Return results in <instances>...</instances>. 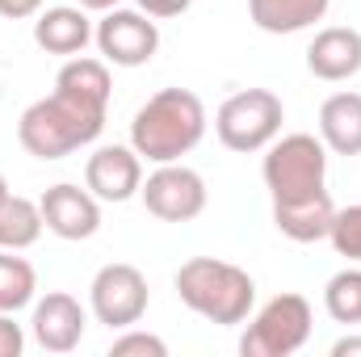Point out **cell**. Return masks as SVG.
I'll return each instance as SVG.
<instances>
[{
	"mask_svg": "<svg viewBox=\"0 0 361 357\" xmlns=\"http://www.w3.org/2000/svg\"><path fill=\"white\" fill-rule=\"evenodd\" d=\"M105 109L89 97H76L68 89H55L51 97L34 101L21 122H17V139L30 156L38 160H63L80 147H89L92 139L105 131Z\"/></svg>",
	"mask_w": 361,
	"mask_h": 357,
	"instance_id": "obj_1",
	"label": "cell"
},
{
	"mask_svg": "<svg viewBox=\"0 0 361 357\" xmlns=\"http://www.w3.org/2000/svg\"><path fill=\"white\" fill-rule=\"evenodd\" d=\"M206 105L189 89H160L130 118V147L152 164H173L206 139Z\"/></svg>",
	"mask_w": 361,
	"mask_h": 357,
	"instance_id": "obj_2",
	"label": "cell"
},
{
	"mask_svg": "<svg viewBox=\"0 0 361 357\" xmlns=\"http://www.w3.org/2000/svg\"><path fill=\"white\" fill-rule=\"evenodd\" d=\"M177 298L210 324H244L248 311L257 307V282L252 273L231 261L214 257H193L177 269Z\"/></svg>",
	"mask_w": 361,
	"mask_h": 357,
	"instance_id": "obj_3",
	"label": "cell"
},
{
	"mask_svg": "<svg viewBox=\"0 0 361 357\" xmlns=\"http://www.w3.org/2000/svg\"><path fill=\"white\" fill-rule=\"evenodd\" d=\"M261 177H265L273 206L307 202V198L328 193V147H324V139H315L307 131L273 139L265 147Z\"/></svg>",
	"mask_w": 361,
	"mask_h": 357,
	"instance_id": "obj_4",
	"label": "cell"
},
{
	"mask_svg": "<svg viewBox=\"0 0 361 357\" xmlns=\"http://www.w3.org/2000/svg\"><path fill=\"white\" fill-rule=\"evenodd\" d=\"M281 122H286V105L281 97L269 89H240L231 92L219 114H214V135L227 152H265L273 139L281 135Z\"/></svg>",
	"mask_w": 361,
	"mask_h": 357,
	"instance_id": "obj_5",
	"label": "cell"
},
{
	"mask_svg": "<svg viewBox=\"0 0 361 357\" xmlns=\"http://www.w3.org/2000/svg\"><path fill=\"white\" fill-rule=\"evenodd\" d=\"M311 324H315L311 320V303L302 294H277V298H269L252 315L248 332L240 337V353L244 357H290L307 345Z\"/></svg>",
	"mask_w": 361,
	"mask_h": 357,
	"instance_id": "obj_6",
	"label": "cell"
},
{
	"mask_svg": "<svg viewBox=\"0 0 361 357\" xmlns=\"http://www.w3.org/2000/svg\"><path fill=\"white\" fill-rule=\"evenodd\" d=\"M147 303H152V290H147V277L126 261H114V265H101L97 277L89 286V307L97 315V324L105 328H135L143 315H147Z\"/></svg>",
	"mask_w": 361,
	"mask_h": 357,
	"instance_id": "obj_7",
	"label": "cell"
},
{
	"mask_svg": "<svg viewBox=\"0 0 361 357\" xmlns=\"http://www.w3.org/2000/svg\"><path fill=\"white\" fill-rule=\"evenodd\" d=\"M92 42L105 55V63H114V68H143L160 51V30H156V21L143 8L139 13L135 8H109V13H101V21L92 30Z\"/></svg>",
	"mask_w": 361,
	"mask_h": 357,
	"instance_id": "obj_8",
	"label": "cell"
},
{
	"mask_svg": "<svg viewBox=\"0 0 361 357\" xmlns=\"http://www.w3.org/2000/svg\"><path fill=\"white\" fill-rule=\"evenodd\" d=\"M139 198H143L147 214H156L160 223H189L206 210V181L180 160L156 164V173L143 181Z\"/></svg>",
	"mask_w": 361,
	"mask_h": 357,
	"instance_id": "obj_9",
	"label": "cell"
},
{
	"mask_svg": "<svg viewBox=\"0 0 361 357\" xmlns=\"http://www.w3.org/2000/svg\"><path fill=\"white\" fill-rule=\"evenodd\" d=\"M38 206H42L47 231L59 240H89L101 231V202L89 193V185L80 189V185L59 181L38 198Z\"/></svg>",
	"mask_w": 361,
	"mask_h": 357,
	"instance_id": "obj_10",
	"label": "cell"
},
{
	"mask_svg": "<svg viewBox=\"0 0 361 357\" xmlns=\"http://www.w3.org/2000/svg\"><path fill=\"white\" fill-rule=\"evenodd\" d=\"M85 185L97 202H130L143 189V156L135 147H97L85 164Z\"/></svg>",
	"mask_w": 361,
	"mask_h": 357,
	"instance_id": "obj_11",
	"label": "cell"
},
{
	"mask_svg": "<svg viewBox=\"0 0 361 357\" xmlns=\"http://www.w3.org/2000/svg\"><path fill=\"white\" fill-rule=\"evenodd\" d=\"M85 328H89V315H85L80 298H72L63 290H51L47 298L34 303L30 332L47 353H72L85 341Z\"/></svg>",
	"mask_w": 361,
	"mask_h": 357,
	"instance_id": "obj_12",
	"label": "cell"
},
{
	"mask_svg": "<svg viewBox=\"0 0 361 357\" xmlns=\"http://www.w3.org/2000/svg\"><path fill=\"white\" fill-rule=\"evenodd\" d=\"M307 72L315 80H328V85L353 80L361 72V30H353V25L319 30L307 47Z\"/></svg>",
	"mask_w": 361,
	"mask_h": 357,
	"instance_id": "obj_13",
	"label": "cell"
},
{
	"mask_svg": "<svg viewBox=\"0 0 361 357\" xmlns=\"http://www.w3.org/2000/svg\"><path fill=\"white\" fill-rule=\"evenodd\" d=\"M34 42L47 55H80L92 42V21L80 4H55L34 17Z\"/></svg>",
	"mask_w": 361,
	"mask_h": 357,
	"instance_id": "obj_14",
	"label": "cell"
},
{
	"mask_svg": "<svg viewBox=\"0 0 361 357\" xmlns=\"http://www.w3.org/2000/svg\"><path fill=\"white\" fill-rule=\"evenodd\" d=\"M319 139L336 156H361V92H332L319 105Z\"/></svg>",
	"mask_w": 361,
	"mask_h": 357,
	"instance_id": "obj_15",
	"label": "cell"
},
{
	"mask_svg": "<svg viewBox=\"0 0 361 357\" xmlns=\"http://www.w3.org/2000/svg\"><path fill=\"white\" fill-rule=\"evenodd\" d=\"M332 214H336L332 193H319V198H307V202L273 206V227L294 244H315V240H328Z\"/></svg>",
	"mask_w": 361,
	"mask_h": 357,
	"instance_id": "obj_16",
	"label": "cell"
},
{
	"mask_svg": "<svg viewBox=\"0 0 361 357\" xmlns=\"http://www.w3.org/2000/svg\"><path fill=\"white\" fill-rule=\"evenodd\" d=\"M332 0H248V17L265 34H298L328 17Z\"/></svg>",
	"mask_w": 361,
	"mask_h": 357,
	"instance_id": "obj_17",
	"label": "cell"
},
{
	"mask_svg": "<svg viewBox=\"0 0 361 357\" xmlns=\"http://www.w3.org/2000/svg\"><path fill=\"white\" fill-rule=\"evenodd\" d=\"M42 227L47 223H42V206L38 202H30L21 193H4V202H0V248L21 253V248L38 244Z\"/></svg>",
	"mask_w": 361,
	"mask_h": 357,
	"instance_id": "obj_18",
	"label": "cell"
},
{
	"mask_svg": "<svg viewBox=\"0 0 361 357\" xmlns=\"http://www.w3.org/2000/svg\"><path fill=\"white\" fill-rule=\"evenodd\" d=\"M55 89H68V92H76V97L97 101V105H109V89H114L109 63H105V59H89V55H72V59L59 68Z\"/></svg>",
	"mask_w": 361,
	"mask_h": 357,
	"instance_id": "obj_19",
	"label": "cell"
},
{
	"mask_svg": "<svg viewBox=\"0 0 361 357\" xmlns=\"http://www.w3.org/2000/svg\"><path fill=\"white\" fill-rule=\"evenodd\" d=\"M38 290V273L25 257H13L8 248H0V311H21L34 303Z\"/></svg>",
	"mask_w": 361,
	"mask_h": 357,
	"instance_id": "obj_20",
	"label": "cell"
},
{
	"mask_svg": "<svg viewBox=\"0 0 361 357\" xmlns=\"http://www.w3.org/2000/svg\"><path fill=\"white\" fill-rule=\"evenodd\" d=\"M324 307L336 324H361V269H341L328 282Z\"/></svg>",
	"mask_w": 361,
	"mask_h": 357,
	"instance_id": "obj_21",
	"label": "cell"
},
{
	"mask_svg": "<svg viewBox=\"0 0 361 357\" xmlns=\"http://www.w3.org/2000/svg\"><path fill=\"white\" fill-rule=\"evenodd\" d=\"M328 240H332V248H336L345 261L361 265V202H357V206H345V210H336V214H332Z\"/></svg>",
	"mask_w": 361,
	"mask_h": 357,
	"instance_id": "obj_22",
	"label": "cell"
},
{
	"mask_svg": "<svg viewBox=\"0 0 361 357\" xmlns=\"http://www.w3.org/2000/svg\"><path fill=\"white\" fill-rule=\"evenodd\" d=\"M109 357H169V345L152 332H139V328H122V337H114Z\"/></svg>",
	"mask_w": 361,
	"mask_h": 357,
	"instance_id": "obj_23",
	"label": "cell"
},
{
	"mask_svg": "<svg viewBox=\"0 0 361 357\" xmlns=\"http://www.w3.org/2000/svg\"><path fill=\"white\" fill-rule=\"evenodd\" d=\"M25 349V337H21V328L8 320V311H0V357H17Z\"/></svg>",
	"mask_w": 361,
	"mask_h": 357,
	"instance_id": "obj_24",
	"label": "cell"
},
{
	"mask_svg": "<svg viewBox=\"0 0 361 357\" xmlns=\"http://www.w3.org/2000/svg\"><path fill=\"white\" fill-rule=\"evenodd\" d=\"M189 4H193V0H139V8H143L147 17H180Z\"/></svg>",
	"mask_w": 361,
	"mask_h": 357,
	"instance_id": "obj_25",
	"label": "cell"
},
{
	"mask_svg": "<svg viewBox=\"0 0 361 357\" xmlns=\"http://www.w3.org/2000/svg\"><path fill=\"white\" fill-rule=\"evenodd\" d=\"M38 13H42V0H0V17H8V21L38 17Z\"/></svg>",
	"mask_w": 361,
	"mask_h": 357,
	"instance_id": "obj_26",
	"label": "cell"
},
{
	"mask_svg": "<svg viewBox=\"0 0 361 357\" xmlns=\"http://www.w3.org/2000/svg\"><path fill=\"white\" fill-rule=\"evenodd\" d=\"M361 353V337H341L332 345V357H357Z\"/></svg>",
	"mask_w": 361,
	"mask_h": 357,
	"instance_id": "obj_27",
	"label": "cell"
},
{
	"mask_svg": "<svg viewBox=\"0 0 361 357\" xmlns=\"http://www.w3.org/2000/svg\"><path fill=\"white\" fill-rule=\"evenodd\" d=\"M80 8H89V13H109V8H118V0H80Z\"/></svg>",
	"mask_w": 361,
	"mask_h": 357,
	"instance_id": "obj_28",
	"label": "cell"
},
{
	"mask_svg": "<svg viewBox=\"0 0 361 357\" xmlns=\"http://www.w3.org/2000/svg\"><path fill=\"white\" fill-rule=\"evenodd\" d=\"M4 193H8V181H4V173H0V202H4Z\"/></svg>",
	"mask_w": 361,
	"mask_h": 357,
	"instance_id": "obj_29",
	"label": "cell"
}]
</instances>
